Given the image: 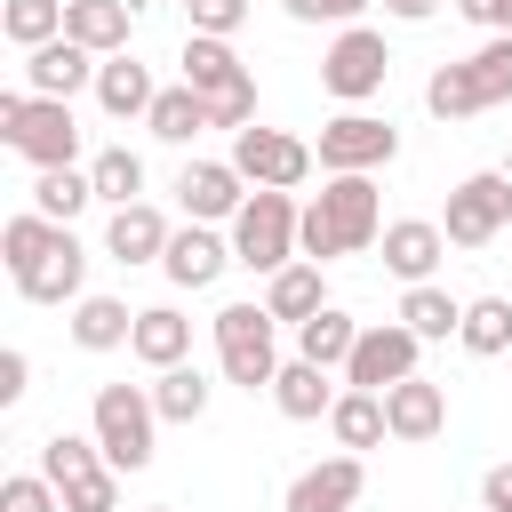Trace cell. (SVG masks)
Segmentation results:
<instances>
[{
    "instance_id": "6da1fadb",
    "label": "cell",
    "mask_w": 512,
    "mask_h": 512,
    "mask_svg": "<svg viewBox=\"0 0 512 512\" xmlns=\"http://www.w3.org/2000/svg\"><path fill=\"white\" fill-rule=\"evenodd\" d=\"M0 256H8V280L24 304H80L88 296V248L72 240V224H48L24 208L0 224Z\"/></svg>"
},
{
    "instance_id": "7a4b0ae2",
    "label": "cell",
    "mask_w": 512,
    "mask_h": 512,
    "mask_svg": "<svg viewBox=\"0 0 512 512\" xmlns=\"http://www.w3.org/2000/svg\"><path fill=\"white\" fill-rule=\"evenodd\" d=\"M384 240V200H376V176H328L312 200H304V264H336V256H360Z\"/></svg>"
},
{
    "instance_id": "3957f363",
    "label": "cell",
    "mask_w": 512,
    "mask_h": 512,
    "mask_svg": "<svg viewBox=\"0 0 512 512\" xmlns=\"http://www.w3.org/2000/svg\"><path fill=\"white\" fill-rule=\"evenodd\" d=\"M88 432H96V448H104V464H112V472H144V464H152V448H160L152 384H96Z\"/></svg>"
},
{
    "instance_id": "277c9868",
    "label": "cell",
    "mask_w": 512,
    "mask_h": 512,
    "mask_svg": "<svg viewBox=\"0 0 512 512\" xmlns=\"http://www.w3.org/2000/svg\"><path fill=\"white\" fill-rule=\"evenodd\" d=\"M0 136H8V152H24L32 168H72V160H80V120H72V104L32 96V88H8V96H0Z\"/></svg>"
},
{
    "instance_id": "5b68a950",
    "label": "cell",
    "mask_w": 512,
    "mask_h": 512,
    "mask_svg": "<svg viewBox=\"0 0 512 512\" xmlns=\"http://www.w3.org/2000/svg\"><path fill=\"white\" fill-rule=\"evenodd\" d=\"M296 232H304V208H296V192H248V208L232 216V264H248V272H288L304 248H296Z\"/></svg>"
},
{
    "instance_id": "8992f818",
    "label": "cell",
    "mask_w": 512,
    "mask_h": 512,
    "mask_svg": "<svg viewBox=\"0 0 512 512\" xmlns=\"http://www.w3.org/2000/svg\"><path fill=\"white\" fill-rule=\"evenodd\" d=\"M272 312L264 304H224L216 312V368H224V384H240V392H272V376H280V344H272Z\"/></svg>"
},
{
    "instance_id": "52a82bcc",
    "label": "cell",
    "mask_w": 512,
    "mask_h": 512,
    "mask_svg": "<svg viewBox=\"0 0 512 512\" xmlns=\"http://www.w3.org/2000/svg\"><path fill=\"white\" fill-rule=\"evenodd\" d=\"M384 72H392V48H384L376 24H344V32L328 40V56H320V88H328L336 104H352V112L384 88Z\"/></svg>"
},
{
    "instance_id": "ba28073f",
    "label": "cell",
    "mask_w": 512,
    "mask_h": 512,
    "mask_svg": "<svg viewBox=\"0 0 512 512\" xmlns=\"http://www.w3.org/2000/svg\"><path fill=\"white\" fill-rule=\"evenodd\" d=\"M312 152H320V176H376V168L400 160V128L376 120V112H336Z\"/></svg>"
},
{
    "instance_id": "9c48e42d",
    "label": "cell",
    "mask_w": 512,
    "mask_h": 512,
    "mask_svg": "<svg viewBox=\"0 0 512 512\" xmlns=\"http://www.w3.org/2000/svg\"><path fill=\"white\" fill-rule=\"evenodd\" d=\"M416 352H424L416 328H400V320H368L360 344H352V360H344V392H392V384L424 376Z\"/></svg>"
},
{
    "instance_id": "30bf717a",
    "label": "cell",
    "mask_w": 512,
    "mask_h": 512,
    "mask_svg": "<svg viewBox=\"0 0 512 512\" xmlns=\"http://www.w3.org/2000/svg\"><path fill=\"white\" fill-rule=\"evenodd\" d=\"M312 160H320V152H312L304 136H288V128H264V120L232 136V168H240L256 192H296V184L312 176Z\"/></svg>"
},
{
    "instance_id": "8fae6325",
    "label": "cell",
    "mask_w": 512,
    "mask_h": 512,
    "mask_svg": "<svg viewBox=\"0 0 512 512\" xmlns=\"http://www.w3.org/2000/svg\"><path fill=\"white\" fill-rule=\"evenodd\" d=\"M504 224H512V176L504 168H480V176H464L448 192V216H440L448 248H488Z\"/></svg>"
},
{
    "instance_id": "7c38bea8",
    "label": "cell",
    "mask_w": 512,
    "mask_h": 512,
    "mask_svg": "<svg viewBox=\"0 0 512 512\" xmlns=\"http://www.w3.org/2000/svg\"><path fill=\"white\" fill-rule=\"evenodd\" d=\"M360 488H368V464H360L352 448H336V456H320V464H304V472L288 480L280 512H352Z\"/></svg>"
},
{
    "instance_id": "4fadbf2b",
    "label": "cell",
    "mask_w": 512,
    "mask_h": 512,
    "mask_svg": "<svg viewBox=\"0 0 512 512\" xmlns=\"http://www.w3.org/2000/svg\"><path fill=\"white\" fill-rule=\"evenodd\" d=\"M176 200H184L192 224H232L248 208V176L232 160H184L176 168Z\"/></svg>"
},
{
    "instance_id": "5bb4252c",
    "label": "cell",
    "mask_w": 512,
    "mask_h": 512,
    "mask_svg": "<svg viewBox=\"0 0 512 512\" xmlns=\"http://www.w3.org/2000/svg\"><path fill=\"white\" fill-rule=\"evenodd\" d=\"M96 72H104V56H88L80 40H48V48L24 56V88L32 96H56V104H72L80 88H96Z\"/></svg>"
},
{
    "instance_id": "9a60e30c",
    "label": "cell",
    "mask_w": 512,
    "mask_h": 512,
    "mask_svg": "<svg viewBox=\"0 0 512 512\" xmlns=\"http://www.w3.org/2000/svg\"><path fill=\"white\" fill-rule=\"evenodd\" d=\"M384 272L392 280H408V288H424L432 272H440V256H448V232L432 224V216H400V224H384Z\"/></svg>"
},
{
    "instance_id": "2e32d148",
    "label": "cell",
    "mask_w": 512,
    "mask_h": 512,
    "mask_svg": "<svg viewBox=\"0 0 512 512\" xmlns=\"http://www.w3.org/2000/svg\"><path fill=\"white\" fill-rule=\"evenodd\" d=\"M224 264H232V232H216V224H184L176 240H168V256H160V272L176 280V288H216L224 280Z\"/></svg>"
},
{
    "instance_id": "e0dca14e",
    "label": "cell",
    "mask_w": 512,
    "mask_h": 512,
    "mask_svg": "<svg viewBox=\"0 0 512 512\" xmlns=\"http://www.w3.org/2000/svg\"><path fill=\"white\" fill-rule=\"evenodd\" d=\"M384 424H392V440H400V448H424V440H440V432H448V392H440L432 376H408V384H392V392H384Z\"/></svg>"
},
{
    "instance_id": "ac0fdd59",
    "label": "cell",
    "mask_w": 512,
    "mask_h": 512,
    "mask_svg": "<svg viewBox=\"0 0 512 512\" xmlns=\"http://www.w3.org/2000/svg\"><path fill=\"white\" fill-rule=\"evenodd\" d=\"M168 240H176V224H168L152 200L112 208V224H104V256H112V264H160V256H168Z\"/></svg>"
},
{
    "instance_id": "d6986e66",
    "label": "cell",
    "mask_w": 512,
    "mask_h": 512,
    "mask_svg": "<svg viewBox=\"0 0 512 512\" xmlns=\"http://www.w3.org/2000/svg\"><path fill=\"white\" fill-rule=\"evenodd\" d=\"M136 32V0H64V40H80L88 56H128Z\"/></svg>"
},
{
    "instance_id": "ffe728a7",
    "label": "cell",
    "mask_w": 512,
    "mask_h": 512,
    "mask_svg": "<svg viewBox=\"0 0 512 512\" xmlns=\"http://www.w3.org/2000/svg\"><path fill=\"white\" fill-rule=\"evenodd\" d=\"M336 400H344V384H328V368H312V360H280V376H272V408H280L288 424H320Z\"/></svg>"
},
{
    "instance_id": "44dd1931",
    "label": "cell",
    "mask_w": 512,
    "mask_h": 512,
    "mask_svg": "<svg viewBox=\"0 0 512 512\" xmlns=\"http://www.w3.org/2000/svg\"><path fill=\"white\" fill-rule=\"evenodd\" d=\"M264 312L280 320V328H304V320H320L328 312V280H320V264H288V272H272L264 280Z\"/></svg>"
},
{
    "instance_id": "7402d4cb",
    "label": "cell",
    "mask_w": 512,
    "mask_h": 512,
    "mask_svg": "<svg viewBox=\"0 0 512 512\" xmlns=\"http://www.w3.org/2000/svg\"><path fill=\"white\" fill-rule=\"evenodd\" d=\"M128 352H136L144 368H184V360H192V320H184L176 304H144Z\"/></svg>"
},
{
    "instance_id": "603a6c76",
    "label": "cell",
    "mask_w": 512,
    "mask_h": 512,
    "mask_svg": "<svg viewBox=\"0 0 512 512\" xmlns=\"http://www.w3.org/2000/svg\"><path fill=\"white\" fill-rule=\"evenodd\" d=\"M96 104H104L112 120H152L160 88H152V72H144L136 56H104V72H96Z\"/></svg>"
},
{
    "instance_id": "cb8c5ba5",
    "label": "cell",
    "mask_w": 512,
    "mask_h": 512,
    "mask_svg": "<svg viewBox=\"0 0 512 512\" xmlns=\"http://www.w3.org/2000/svg\"><path fill=\"white\" fill-rule=\"evenodd\" d=\"M352 344H360V320H352L344 304H328L320 320H304V328H296V360H312V368H328V376H344Z\"/></svg>"
},
{
    "instance_id": "d4e9b609",
    "label": "cell",
    "mask_w": 512,
    "mask_h": 512,
    "mask_svg": "<svg viewBox=\"0 0 512 512\" xmlns=\"http://www.w3.org/2000/svg\"><path fill=\"white\" fill-rule=\"evenodd\" d=\"M176 64H184V88H200V96H224V88L256 80V72L232 56V40H200V32L184 40V56H176Z\"/></svg>"
},
{
    "instance_id": "484cf974",
    "label": "cell",
    "mask_w": 512,
    "mask_h": 512,
    "mask_svg": "<svg viewBox=\"0 0 512 512\" xmlns=\"http://www.w3.org/2000/svg\"><path fill=\"white\" fill-rule=\"evenodd\" d=\"M128 336H136V312L120 296H80L72 304V344L80 352H120Z\"/></svg>"
},
{
    "instance_id": "4316f807",
    "label": "cell",
    "mask_w": 512,
    "mask_h": 512,
    "mask_svg": "<svg viewBox=\"0 0 512 512\" xmlns=\"http://www.w3.org/2000/svg\"><path fill=\"white\" fill-rule=\"evenodd\" d=\"M392 320H400V328H416L424 344H448V336L464 328V304H456L448 288H432V280H424V288H408V296H400V312H392Z\"/></svg>"
},
{
    "instance_id": "83f0119b",
    "label": "cell",
    "mask_w": 512,
    "mask_h": 512,
    "mask_svg": "<svg viewBox=\"0 0 512 512\" xmlns=\"http://www.w3.org/2000/svg\"><path fill=\"white\" fill-rule=\"evenodd\" d=\"M208 392H216V384H208L192 360L152 376V408H160V424H200V416H208Z\"/></svg>"
},
{
    "instance_id": "f1b7e54d",
    "label": "cell",
    "mask_w": 512,
    "mask_h": 512,
    "mask_svg": "<svg viewBox=\"0 0 512 512\" xmlns=\"http://www.w3.org/2000/svg\"><path fill=\"white\" fill-rule=\"evenodd\" d=\"M328 432H336V448H376V440H392V424H384V392H344L336 408H328Z\"/></svg>"
},
{
    "instance_id": "f546056e",
    "label": "cell",
    "mask_w": 512,
    "mask_h": 512,
    "mask_svg": "<svg viewBox=\"0 0 512 512\" xmlns=\"http://www.w3.org/2000/svg\"><path fill=\"white\" fill-rule=\"evenodd\" d=\"M456 344H464L472 360H496V352H512V296H472V304H464V328H456Z\"/></svg>"
},
{
    "instance_id": "4dcf8cb0",
    "label": "cell",
    "mask_w": 512,
    "mask_h": 512,
    "mask_svg": "<svg viewBox=\"0 0 512 512\" xmlns=\"http://www.w3.org/2000/svg\"><path fill=\"white\" fill-rule=\"evenodd\" d=\"M88 200H96L88 168H40V176H32V216H48V224H72Z\"/></svg>"
},
{
    "instance_id": "1f68e13d",
    "label": "cell",
    "mask_w": 512,
    "mask_h": 512,
    "mask_svg": "<svg viewBox=\"0 0 512 512\" xmlns=\"http://www.w3.org/2000/svg\"><path fill=\"white\" fill-rule=\"evenodd\" d=\"M424 112H432V120H472V112H488L472 64H440V72L424 80Z\"/></svg>"
},
{
    "instance_id": "d6a6232c",
    "label": "cell",
    "mask_w": 512,
    "mask_h": 512,
    "mask_svg": "<svg viewBox=\"0 0 512 512\" xmlns=\"http://www.w3.org/2000/svg\"><path fill=\"white\" fill-rule=\"evenodd\" d=\"M144 128H152L160 144H192V136L208 128V96L176 80V88H160V104H152V120H144Z\"/></svg>"
},
{
    "instance_id": "836d02e7",
    "label": "cell",
    "mask_w": 512,
    "mask_h": 512,
    "mask_svg": "<svg viewBox=\"0 0 512 512\" xmlns=\"http://www.w3.org/2000/svg\"><path fill=\"white\" fill-rule=\"evenodd\" d=\"M88 184H96V200H112V208H136V200H144V160H136L128 144H104V152L88 160Z\"/></svg>"
},
{
    "instance_id": "e575fe53",
    "label": "cell",
    "mask_w": 512,
    "mask_h": 512,
    "mask_svg": "<svg viewBox=\"0 0 512 512\" xmlns=\"http://www.w3.org/2000/svg\"><path fill=\"white\" fill-rule=\"evenodd\" d=\"M0 32L32 56V48L64 40V0H8V8H0Z\"/></svg>"
},
{
    "instance_id": "d590c367",
    "label": "cell",
    "mask_w": 512,
    "mask_h": 512,
    "mask_svg": "<svg viewBox=\"0 0 512 512\" xmlns=\"http://www.w3.org/2000/svg\"><path fill=\"white\" fill-rule=\"evenodd\" d=\"M104 464V448H96V432H48L40 440V480H80V472H96Z\"/></svg>"
},
{
    "instance_id": "8d00e7d4",
    "label": "cell",
    "mask_w": 512,
    "mask_h": 512,
    "mask_svg": "<svg viewBox=\"0 0 512 512\" xmlns=\"http://www.w3.org/2000/svg\"><path fill=\"white\" fill-rule=\"evenodd\" d=\"M464 64H472V80H480L488 112H496V104H512V40H480Z\"/></svg>"
},
{
    "instance_id": "74e56055",
    "label": "cell",
    "mask_w": 512,
    "mask_h": 512,
    "mask_svg": "<svg viewBox=\"0 0 512 512\" xmlns=\"http://www.w3.org/2000/svg\"><path fill=\"white\" fill-rule=\"evenodd\" d=\"M56 496H64V512H120V472H112V464H96V472L64 480Z\"/></svg>"
},
{
    "instance_id": "f35d334b",
    "label": "cell",
    "mask_w": 512,
    "mask_h": 512,
    "mask_svg": "<svg viewBox=\"0 0 512 512\" xmlns=\"http://www.w3.org/2000/svg\"><path fill=\"white\" fill-rule=\"evenodd\" d=\"M184 16H192L200 40H232L248 24V0H184Z\"/></svg>"
},
{
    "instance_id": "ab89813d",
    "label": "cell",
    "mask_w": 512,
    "mask_h": 512,
    "mask_svg": "<svg viewBox=\"0 0 512 512\" xmlns=\"http://www.w3.org/2000/svg\"><path fill=\"white\" fill-rule=\"evenodd\" d=\"M0 512H64V496H56V480H40V472H16V480L0 488Z\"/></svg>"
},
{
    "instance_id": "60d3db41",
    "label": "cell",
    "mask_w": 512,
    "mask_h": 512,
    "mask_svg": "<svg viewBox=\"0 0 512 512\" xmlns=\"http://www.w3.org/2000/svg\"><path fill=\"white\" fill-rule=\"evenodd\" d=\"M296 24H360V8L368 0H280Z\"/></svg>"
},
{
    "instance_id": "b9f144b4",
    "label": "cell",
    "mask_w": 512,
    "mask_h": 512,
    "mask_svg": "<svg viewBox=\"0 0 512 512\" xmlns=\"http://www.w3.org/2000/svg\"><path fill=\"white\" fill-rule=\"evenodd\" d=\"M464 24H480L488 40H512V0H456Z\"/></svg>"
},
{
    "instance_id": "7bdbcfd3",
    "label": "cell",
    "mask_w": 512,
    "mask_h": 512,
    "mask_svg": "<svg viewBox=\"0 0 512 512\" xmlns=\"http://www.w3.org/2000/svg\"><path fill=\"white\" fill-rule=\"evenodd\" d=\"M24 392H32V360H24L16 344H8V352H0V408H16Z\"/></svg>"
},
{
    "instance_id": "ee69618b",
    "label": "cell",
    "mask_w": 512,
    "mask_h": 512,
    "mask_svg": "<svg viewBox=\"0 0 512 512\" xmlns=\"http://www.w3.org/2000/svg\"><path fill=\"white\" fill-rule=\"evenodd\" d=\"M480 512H512V464H488L480 472Z\"/></svg>"
},
{
    "instance_id": "f6af8a7d",
    "label": "cell",
    "mask_w": 512,
    "mask_h": 512,
    "mask_svg": "<svg viewBox=\"0 0 512 512\" xmlns=\"http://www.w3.org/2000/svg\"><path fill=\"white\" fill-rule=\"evenodd\" d=\"M384 16H400V24H432L440 0H384Z\"/></svg>"
},
{
    "instance_id": "bcb514c9",
    "label": "cell",
    "mask_w": 512,
    "mask_h": 512,
    "mask_svg": "<svg viewBox=\"0 0 512 512\" xmlns=\"http://www.w3.org/2000/svg\"><path fill=\"white\" fill-rule=\"evenodd\" d=\"M144 512H176V504H144Z\"/></svg>"
},
{
    "instance_id": "7dc6e473",
    "label": "cell",
    "mask_w": 512,
    "mask_h": 512,
    "mask_svg": "<svg viewBox=\"0 0 512 512\" xmlns=\"http://www.w3.org/2000/svg\"><path fill=\"white\" fill-rule=\"evenodd\" d=\"M504 176H512V152H504Z\"/></svg>"
}]
</instances>
